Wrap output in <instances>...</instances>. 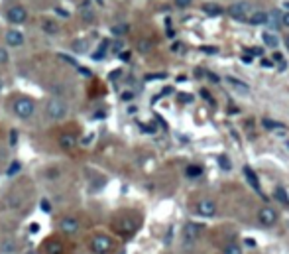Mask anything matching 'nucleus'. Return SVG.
<instances>
[{
	"label": "nucleus",
	"instance_id": "obj_1",
	"mask_svg": "<svg viewBox=\"0 0 289 254\" xmlns=\"http://www.w3.org/2000/svg\"><path fill=\"white\" fill-rule=\"evenodd\" d=\"M87 248L91 250V254H114L116 241H114L108 232H95L88 239Z\"/></svg>",
	"mask_w": 289,
	"mask_h": 254
},
{
	"label": "nucleus",
	"instance_id": "obj_2",
	"mask_svg": "<svg viewBox=\"0 0 289 254\" xmlns=\"http://www.w3.org/2000/svg\"><path fill=\"white\" fill-rule=\"evenodd\" d=\"M12 113L20 120H30L36 113V102L32 101L30 97H18L12 104Z\"/></svg>",
	"mask_w": 289,
	"mask_h": 254
},
{
	"label": "nucleus",
	"instance_id": "obj_3",
	"mask_svg": "<svg viewBox=\"0 0 289 254\" xmlns=\"http://www.w3.org/2000/svg\"><path fill=\"white\" fill-rule=\"evenodd\" d=\"M69 115V104L63 101V99H57V97H53L50 101L46 102V116L50 118V120H63L65 116Z\"/></svg>",
	"mask_w": 289,
	"mask_h": 254
},
{
	"label": "nucleus",
	"instance_id": "obj_4",
	"mask_svg": "<svg viewBox=\"0 0 289 254\" xmlns=\"http://www.w3.org/2000/svg\"><path fill=\"white\" fill-rule=\"evenodd\" d=\"M138 227H140V221L136 217H130V215L118 217L113 225V229L116 230L118 235H132V232L138 230Z\"/></svg>",
	"mask_w": 289,
	"mask_h": 254
},
{
	"label": "nucleus",
	"instance_id": "obj_5",
	"mask_svg": "<svg viewBox=\"0 0 289 254\" xmlns=\"http://www.w3.org/2000/svg\"><path fill=\"white\" fill-rule=\"evenodd\" d=\"M57 230H59L61 235H65V237H75L77 232L81 230V221L73 215L61 217L59 223H57Z\"/></svg>",
	"mask_w": 289,
	"mask_h": 254
},
{
	"label": "nucleus",
	"instance_id": "obj_6",
	"mask_svg": "<svg viewBox=\"0 0 289 254\" xmlns=\"http://www.w3.org/2000/svg\"><path fill=\"white\" fill-rule=\"evenodd\" d=\"M250 2H246V0H242V2H234V4H230L228 6V16L230 18H234V20H246V16L250 12Z\"/></svg>",
	"mask_w": 289,
	"mask_h": 254
},
{
	"label": "nucleus",
	"instance_id": "obj_7",
	"mask_svg": "<svg viewBox=\"0 0 289 254\" xmlns=\"http://www.w3.org/2000/svg\"><path fill=\"white\" fill-rule=\"evenodd\" d=\"M41 250H43L46 254H69L67 246H65V242H63L61 239H57V237L48 239V241L43 242Z\"/></svg>",
	"mask_w": 289,
	"mask_h": 254
},
{
	"label": "nucleus",
	"instance_id": "obj_8",
	"mask_svg": "<svg viewBox=\"0 0 289 254\" xmlns=\"http://www.w3.org/2000/svg\"><path fill=\"white\" fill-rule=\"evenodd\" d=\"M26 18H28V12H26L24 6H20V4L10 6L8 12H6V20H8L10 24H24Z\"/></svg>",
	"mask_w": 289,
	"mask_h": 254
},
{
	"label": "nucleus",
	"instance_id": "obj_9",
	"mask_svg": "<svg viewBox=\"0 0 289 254\" xmlns=\"http://www.w3.org/2000/svg\"><path fill=\"white\" fill-rule=\"evenodd\" d=\"M203 227L201 225H197V223H193V221H189L185 223V227H183V242H195L199 239V235H201Z\"/></svg>",
	"mask_w": 289,
	"mask_h": 254
},
{
	"label": "nucleus",
	"instance_id": "obj_10",
	"mask_svg": "<svg viewBox=\"0 0 289 254\" xmlns=\"http://www.w3.org/2000/svg\"><path fill=\"white\" fill-rule=\"evenodd\" d=\"M277 221V213L272 209V207H262L260 211H258V223L262 225V227H272L274 223Z\"/></svg>",
	"mask_w": 289,
	"mask_h": 254
},
{
	"label": "nucleus",
	"instance_id": "obj_11",
	"mask_svg": "<svg viewBox=\"0 0 289 254\" xmlns=\"http://www.w3.org/2000/svg\"><path fill=\"white\" fill-rule=\"evenodd\" d=\"M195 211L201 217H213L216 213V203H214L213 199H201L197 203V207H195Z\"/></svg>",
	"mask_w": 289,
	"mask_h": 254
},
{
	"label": "nucleus",
	"instance_id": "obj_12",
	"mask_svg": "<svg viewBox=\"0 0 289 254\" xmlns=\"http://www.w3.org/2000/svg\"><path fill=\"white\" fill-rule=\"evenodd\" d=\"M4 41H6L8 48H20L24 44V34L18 32V30H8L4 34Z\"/></svg>",
	"mask_w": 289,
	"mask_h": 254
},
{
	"label": "nucleus",
	"instance_id": "obj_13",
	"mask_svg": "<svg viewBox=\"0 0 289 254\" xmlns=\"http://www.w3.org/2000/svg\"><path fill=\"white\" fill-rule=\"evenodd\" d=\"M242 172H244V176H246V179H248V183L252 185V189L256 191V193H260V195L264 197V193H262V187H260V181H258L256 172L252 170L250 165H244V167H242Z\"/></svg>",
	"mask_w": 289,
	"mask_h": 254
},
{
	"label": "nucleus",
	"instance_id": "obj_14",
	"mask_svg": "<svg viewBox=\"0 0 289 254\" xmlns=\"http://www.w3.org/2000/svg\"><path fill=\"white\" fill-rule=\"evenodd\" d=\"M59 146H61L63 150L71 152V150L77 146V136L75 134H71V132H63L61 136H59Z\"/></svg>",
	"mask_w": 289,
	"mask_h": 254
},
{
	"label": "nucleus",
	"instance_id": "obj_15",
	"mask_svg": "<svg viewBox=\"0 0 289 254\" xmlns=\"http://www.w3.org/2000/svg\"><path fill=\"white\" fill-rule=\"evenodd\" d=\"M18 252V242L14 241V239H4L2 244H0V254H16Z\"/></svg>",
	"mask_w": 289,
	"mask_h": 254
},
{
	"label": "nucleus",
	"instance_id": "obj_16",
	"mask_svg": "<svg viewBox=\"0 0 289 254\" xmlns=\"http://www.w3.org/2000/svg\"><path fill=\"white\" fill-rule=\"evenodd\" d=\"M262 126L268 128V130H276L277 134H285V124L281 122H276V120H270V118H262Z\"/></svg>",
	"mask_w": 289,
	"mask_h": 254
},
{
	"label": "nucleus",
	"instance_id": "obj_17",
	"mask_svg": "<svg viewBox=\"0 0 289 254\" xmlns=\"http://www.w3.org/2000/svg\"><path fill=\"white\" fill-rule=\"evenodd\" d=\"M203 12L207 14V16H220V14L225 12V10H223V6H220V4L207 2V4H203Z\"/></svg>",
	"mask_w": 289,
	"mask_h": 254
},
{
	"label": "nucleus",
	"instance_id": "obj_18",
	"mask_svg": "<svg viewBox=\"0 0 289 254\" xmlns=\"http://www.w3.org/2000/svg\"><path fill=\"white\" fill-rule=\"evenodd\" d=\"M108 39H104L101 46H99V50H95V53H91V59L93 61H102L104 59V55H106V50H108Z\"/></svg>",
	"mask_w": 289,
	"mask_h": 254
},
{
	"label": "nucleus",
	"instance_id": "obj_19",
	"mask_svg": "<svg viewBox=\"0 0 289 254\" xmlns=\"http://www.w3.org/2000/svg\"><path fill=\"white\" fill-rule=\"evenodd\" d=\"M265 20H268V12L258 10V12H254L250 18H248V24H252V26H265Z\"/></svg>",
	"mask_w": 289,
	"mask_h": 254
},
{
	"label": "nucleus",
	"instance_id": "obj_20",
	"mask_svg": "<svg viewBox=\"0 0 289 254\" xmlns=\"http://www.w3.org/2000/svg\"><path fill=\"white\" fill-rule=\"evenodd\" d=\"M227 81H228V85H232V87H234V89H236V91H240L242 95H246V93L250 91V87H248L246 83H242V81H238L236 77H227Z\"/></svg>",
	"mask_w": 289,
	"mask_h": 254
},
{
	"label": "nucleus",
	"instance_id": "obj_21",
	"mask_svg": "<svg viewBox=\"0 0 289 254\" xmlns=\"http://www.w3.org/2000/svg\"><path fill=\"white\" fill-rule=\"evenodd\" d=\"M265 26H268L270 30H279V28H281V24H279V14H277V12H270V14H268Z\"/></svg>",
	"mask_w": 289,
	"mask_h": 254
},
{
	"label": "nucleus",
	"instance_id": "obj_22",
	"mask_svg": "<svg viewBox=\"0 0 289 254\" xmlns=\"http://www.w3.org/2000/svg\"><path fill=\"white\" fill-rule=\"evenodd\" d=\"M262 39H264V44L268 48H277V44H279V39H277V36L274 32H264V34H262Z\"/></svg>",
	"mask_w": 289,
	"mask_h": 254
},
{
	"label": "nucleus",
	"instance_id": "obj_23",
	"mask_svg": "<svg viewBox=\"0 0 289 254\" xmlns=\"http://www.w3.org/2000/svg\"><path fill=\"white\" fill-rule=\"evenodd\" d=\"M201 174H203L201 165L191 164V165H187V167H185V176H187V178H201Z\"/></svg>",
	"mask_w": 289,
	"mask_h": 254
},
{
	"label": "nucleus",
	"instance_id": "obj_24",
	"mask_svg": "<svg viewBox=\"0 0 289 254\" xmlns=\"http://www.w3.org/2000/svg\"><path fill=\"white\" fill-rule=\"evenodd\" d=\"M128 30H130V26H128V24H116V26H113V28H110V34L120 39L126 34V32H128Z\"/></svg>",
	"mask_w": 289,
	"mask_h": 254
},
{
	"label": "nucleus",
	"instance_id": "obj_25",
	"mask_svg": "<svg viewBox=\"0 0 289 254\" xmlns=\"http://www.w3.org/2000/svg\"><path fill=\"white\" fill-rule=\"evenodd\" d=\"M274 195H276V199L277 201H279V203L283 205V207H289V197H287V191L283 189V187H277L276 189V193H274Z\"/></svg>",
	"mask_w": 289,
	"mask_h": 254
},
{
	"label": "nucleus",
	"instance_id": "obj_26",
	"mask_svg": "<svg viewBox=\"0 0 289 254\" xmlns=\"http://www.w3.org/2000/svg\"><path fill=\"white\" fill-rule=\"evenodd\" d=\"M71 48L75 53H85V51H88V41L87 39H77V41H73Z\"/></svg>",
	"mask_w": 289,
	"mask_h": 254
},
{
	"label": "nucleus",
	"instance_id": "obj_27",
	"mask_svg": "<svg viewBox=\"0 0 289 254\" xmlns=\"http://www.w3.org/2000/svg\"><path fill=\"white\" fill-rule=\"evenodd\" d=\"M20 170H22V164H20L18 160H12L10 165H8V170H6V176H8V178H12V176H16V174L20 172Z\"/></svg>",
	"mask_w": 289,
	"mask_h": 254
},
{
	"label": "nucleus",
	"instance_id": "obj_28",
	"mask_svg": "<svg viewBox=\"0 0 289 254\" xmlns=\"http://www.w3.org/2000/svg\"><path fill=\"white\" fill-rule=\"evenodd\" d=\"M151 46H153V44H151V39H146V38H144V39H140L136 48H138L140 53H150V51H151Z\"/></svg>",
	"mask_w": 289,
	"mask_h": 254
},
{
	"label": "nucleus",
	"instance_id": "obj_29",
	"mask_svg": "<svg viewBox=\"0 0 289 254\" xmlns=\"http://www.w3.org/2000/svg\"><path fill=\"white\" fill-rule=\"evenodd\" d=\"M223 254H242V248H240V244H236V242H230V244L225 246Z\"/></svg>",
	"mask_w": 289,
	"mask_h": 254
},
{
	"label": "nucleus",
	"instance_id": "obj_30",
	"mask_svg": "<svg viewBox=\"0 0 289 254\" xmlns=\"http://www.w3.org/2000/svg\"><path fill=\"white\" fill-rule=\"evenodd\" d=\"M57 30H59V28H57L55 22H50V20L43 22V32H46V34H57Z\"/></svg>",
	"mask_w": 289,
	"mask_h": 254
},
{
	"label": "nucleus",
	"instance_id": "obj_31",
	"mask_svg": "<svg viewBox=\"0 0 289 254\" xmlns=\"http://www.w3.org/2000/svg\"><path fill=\"white\" fill-rule=\"evenodd\" d=\"M8 59H10V53H8V50L0 46V65H6V64H8Z\"/></svg>",
	"mask_w": 289,
	"mask_h": 254
},
{
	"label": "nucleus",
	"instance_id": "obj_32",
	"mask_svg": "<svg viewBox=\"0 0 289 254\" xmlns=\"http://www.w3.org/2000/svg\"><path fill=\"white\" fill-rule=\"evenodd\" d=\"M59 176H61V172H59L57 167H51V170H48V172H46V178L51 179V181H53V179H57Z\"/></svg>",
	"mask_w": 289,
	"mask_h": 254
},
{
	"label": "nucleus",
	"instance_id": "obj_33",
	"mask_svg": "<svg viewBox=\"0 0 289 254\" xmlns=\"http://www.w3.org/2000/svg\"><path fill=\"white\" fill-rule=\"evenodd\" d=\"M122 50H124V44H122V39H116L114 44H110V51H113V53H120Z\"/></svg>",
	"mask_w": 289,
	"mask_h": 254
},
{
	"label": "nucleus",
	"instance_id": "obj_34",
	"mask_svg": "<svg viewBox=\"0 0 289 254\" xmlns=\"http://www.w3.org/2000/svg\"><path fill=\"white\" fill-rule=\"evenodd\" d=\"M39 207H41V211H43V213H51V211H53L50 199H41V201H39Z\"/></svg>",
	"mask_w": 289,
	"mask_h": 254
},
{
	"label": "nucleus",
	"instance_id": "obj_35",
	"mask_svg": "<svg viewBox=\"0 0 289 254\" xmlns=\"http://www.w3.org/2000/svg\"><path fill=\"white\" fill-rule=\"evenodd\" d=\"M218 164H220V167H223V170H230V167H232V164L228 162L227 156H218Z\"/></svg>",
	"mask_w": 289,
	"mask_h": 254
},
{
	"label": "nucleus",
	"instance_id": "obj_36",
	"mask_svg": "<svg viewBox=\"0 0 289 254\" xmlns=\"http://www.w3.org/2000/svg\"><path fill=\"white\" fill-rule=\"evenodd\" d=\"M81 18L87 20V22H93L95 20V14H93V10H81Z\"/></svg>",
	"mask_w": 289,
	"mask_h": 254
},
{
	"label": "nucleus",
	"instance_id": "obj_37",
	"mask_svg": "<svg viewBox=\"0 0 289 254\" xmlns=\"http://www.w3.org/2000/svg\"><path fill=\"white\" fill-rule=\"evenodd\" d=\"M201 51L203 53H207V55H214V53H218V50L213 48V46H201Z\"/></svg>",
	"mask_w": 289,
	"mask_h": 254
},
{
	"label": "nucleus",
	"instance_id": "obj_38",
	"mask_svg": "<svg viewBox=\"0 0 289 254\" xmlns=\"http://www.w3.org/2000/svg\"><path fill=\"white\" fill-rule=\"evenodd\" d=\"M191 2L193 0H173V4H175L177 8H187V6H191Z\"/></svg>",
	"mask_w": 289,
	"mask_h": 254
},
{
	"label": "nucleus",
	"instance_id": "obj_39",
	"mask_svg": "<svg viewBox=\"0 0 289 254\" xmlns=\"http://www.w3.org/2000/svg\"><path fill=\"white\" fill-rule=\"evenodd\" d=\"M120 99H122L124 102H130L132 99H134V93H132V91H124V93L120 95Z\"/></svg>",
	"mask_w": 289,
	"mask_h": 254
},
{
	"label": "nucleus",
	"instance_id": "obj_40",
	"mask_svg": "<svg viewBox=\"0 0 289 254\" xmlns=\"http://www.w3.org/2000/svg\"><path fill=\"white\" fill-rule=\"evenodd\" d=\"M250 55L252 57H262V55H264V48H252Z\"/></svg>",
	"mask_w": 289,
	"mask_h": 254
},
{
	"label": "nucleus",
	"instance_id": "obj_41",
	"mask_svg": "<svg viewBox=\"0 0 289 254\" xmlns=\"http://www.w3.org/2000/svg\"><path fill=\"white\" fill-rule=\"evenodd\" d=\"M118 57H120L122 61H130V57H132V53H130V51H128V50H122V51H120V53H118Z\"/></svg>",
	"mask_w": 289,
	"mask_h": 254
},
{
	"label": "nucleus",
	"instance_id": "obj_42",
	"mask_svg": "<svg viewBox=\"0 0 289 254\" xmlns=\"http://www.w3.org/2000/svg\"><path fill=\"white\" fill-rule=\"evenodd\" d=\"M91 4H93L91 0H83V2H81V6H79V12H81V10H93V6H91Z\"/></svg>",
	"mask_w": 289,
	"mask_h": 254
},
{
	"label": "nucleus",
	"instance_id": "obj_43",
	"mask_svg": "<svg viewBox=\"0 0 289 254\" xmlns=\"http://www.w3.org/2000/svg\"><path fill=\"white\" fill-rule=\"evenodd\" d=\"M279 24L285 26V28H289V12H285V14H281V16H279Z\"/></svg>",
	"mask_w": 289,
	"mask_h": 254
},
{
	"label": "nucleus",
	"instance_id": "obj_44",
	"mask_svg": "<svg viewBox=\"0 0 289 254\" xmlns=\"http://www.w3.org/2000/svg\"><path fill=\"white\" fill-rule=\"evenodd\" d=\"M179 101L181 102H193V95H189V93H181V95H179Z\"/></svg>",
	"mask_w": 289,
	"mask_h": 254
},
{
	"label": "nucleus",
	"instance_id": "obj_45",
	"mask_svg": "<svg viewBox=\"0 0 289 254\" xmlns=\"http://www.w3.org/2000/svg\"><path fill=\"white\" fill-rule=\"evenodd\" d=\"M77 71H79V75H85V77H91V71H88L87 67H81V65H77Z\"/></svg>",
	"mask_w": 289,
	"mask_h": 254
},
{
	"label": "nucleus",
	"instance_id": "obj_46",
	"mask_svg": "<svg viewBox=\"0 0 289 254\" xmlns=\"http://www.w3.org/2000/svg\"><path fill=\"white\" fill-rule=\"evenodd\" d=\"M242 61H244V64H252L250 50H244V55H242Z\"/></svg>",
	"mask_w": 289,
	"mask_h": 254
},
{
	"label": "nucleus",
	"instance_id": "obj_47",
	"mask_svg": "<svg viewBox=\"0 0 289 254\" xmlns=\"http://www.w3.org/2000/svg\"><path fill=\"white\" fill-rule=\"evenodd\" d=\"M142 130H146V132H148V134H153V132H155V126H153V124H142Z\"/></svg>",
	"mask_w": 289,
	"mask_h": 254
},
{
	"label": "nucleus",
	"instance_id": "obj_48",
	"mask_svg": "<svg viewBox=\"0 0 289 254\" xmlns=\"http://www.w3.org/2000/svg\"><path fill=\"white\" fill-rule=\"evenodd\" d=\"M16 138H18V132L10 130V146H16Z\"/></svg>",
	"mask_w": 289,
	"mask_h": 254
},
{
	"label": "nucleus",
	"instance_id": "obj_49",
	"mask_svg": "<svg viewBox=\"0 0 289 254\" xmlns=\"http://www.w3.org/2000/svg\"><path fill=\"white\" fill-rule=\"evenodd\" d=\"M59 57H61L63 61H67V64H71V65H77V64H75V59H73V57H67V55H63V53H59Z\"/></svg>",
	"mask_w": 289,
	"mask_h": 254
},
{
	"label": "nucleus",
	"instance_id": "obj_50",
	"mask_svg": "<svg viewBox=\"0 0 289 254\" xmlns=\"http://www.w3.org/2000/svg\"><path fill=\"white\" fill-rule=\"evenodd\" d=\"M201 95H203V97H205V99H207V101L211 102V104H214L213 97H211V95H209V91H205V89H203V91H201Z\"/></svg>",
	"mask_w": 289,
	"mask_h": 254
},
{
	"label": "nucleus",
	"instance_id": "obj_51",
	"mask_svg": "<svg viewBox=\"0 0 289 254\" xmlns=\"http://www.w3.org/2000/svg\"><path fill=\"white\" fill-rule=\"evenodd\" d=\"M146 79H148V81H151V79H165V73H155V75H148Z\"/></svg>",
	"mask_w": 289,
	"mask_h": 254
},
{
	"label": "nucleus",
	"instance_id": "obj_52",
	"mask_svg": "<svg viewBox=\"0 0 289 254\" xmlns=\"http://www.w3.org/2000/svg\"><path fill=\"white\" fill-rule=\"evenodd\" d=\"M104 116H106V113H104V111H99V113H95V115H93V118H97V120H102Z\"/></svg>",
	"mask_w": 289,
	"mask_h": 254
},
{
	"label": "nucleus",
	"instance_id": "obj_53",
	"mask_svg": "<svg viewBox=\"0 0 289 254\" xmlns=\"http://www.w3.org/2000/svg\"><path fill=\"white\" fill-rule=\"evenodd\" d=\"M274 61H279V64L283 61V55H281L279 51H276V53H274Z\"/></svg>",
	"mask_w": 289,
	"mask_h": 254
},
{
	"label": "nucleus",
	"instance_id": "obj_54",
	"mask_svg": "<svg viewBox=\"0 0 289 254\" xmlns=\"http://www.w3.org/2000/svg\"><path fill=\"white\" fill-rule=\"evenodd\" d=\"M55 12L59 14V16H65V18H69V12H67V10H61V8H55Z\"/></svg>",
	"mask_w": 289,
	"mask_h": 254
},
{
	"label": "nucleus",
	"instance_id": "obj_55",
	"mask_svg": "<svg viewBox=\"0 0 289 254\" xmlns=\"http://www.w3.org/2000/svg\"><path fill=\"white\" fill-rule=\"evenodd\" d=\"M207 75H209V79H211V81H214V83H218V81H220V77L214 75V73H207Z\"/></svg>",
	"mask_w": 289,
	"mask_h": 254
},
{
	"label": "nucleus",
	"instance_id": "obj_56",
	"mask_svg": "<svg viewBox=\"0 0 289 254\" xmlns=\"http://www.w3.org/2000/svg\"><path fill=\"white\" fill-rule=\"evenodd\" d=\"M205 75V71H203L201 67H197V69H195V77H203Z\"/></svg>",
	"mask_w": 289,
	"mask_h": 254
},
{
	"label": "nucleus",
	"instance_id": "obj_57",
	"mask_svg": "<svg viewBox=\"0 0 289 254\" xmlns=\"http://www.w3.org/2000/svg\"><path fill=\"white\" fill-rule=\"evenodd\" d=\"M39 230V225H30V232H38Z\"/></svg>",
	"mask_w": 289,
	"mask_h": 254
},
{
	"label": "nucleus",
	"instance_id": "obj_58",
	"mask_svg": "<svg viewBox=\"0 0 289 254\" xmlns=\"http://www.w3.org/2000/svg\"><path fill=\"white\" fill-rule=\"evenodd\" d=\"M262 65H264V67H272V61H270V59H262Z\"/></svg>",
	"mask_w": 289,
	"mask_h": 254
},
{
	"label": "nucleus",
	"instance_id": "obj_59",
	"mask_svg": "<svg viewBox=\"0 0 289 254\" xmlns=\"http://www.w3.org/2000/svg\"><path fill=\"white\" fill-rule=\"evenodd\" d=\"M118 75H120V71H114V73H110V79H116Z\"/></svg>",
	"mask_w": 289,
	"mask_h": 254
},
{
	"label": "nucleus",
	"instance_id": "obj_60",
	"mask_svg": "<svg viewBox=\"0 0 289 254\" xmlns=\"http://www.w3.org/2000/svg\"><path fill=\"white\" fill-rule=\"evenodd\" d=\"M283 8H285V10L289 12V0H287V2H283Z\"/></svg>",
	"mask_w": 289,
	"mask_h": 254
},
{
	"label": "nucleus",
	"instance_id": "obj_61",
	"mask_svg": "<svg viewBox=\"0 0 289 254\" xmlns=\"http://www.w3.org/2000/svg\"><path fill=\"white\" fill-rule=\"evenodd\" d=\"M95 2H97L99 6H104V0H95Z\"/></svg>",
	"mask_w": 289,
	"mask_h": 254
},
{
	"label": "nucleus",
	"instance_id": "obj_62",
	"mask_svg": "<svg viewBox=\"0 0 289 254\" xmlns=\"http://www.w3.org/2000/svg\"><path fill=\"white\" fill-rule=\"evenodd\" d=\"M2 89H4V81L0 79V93H2Z\"/></svg>",
	"mask_w": 289,
	"mask_h": 254
},
{
	"label": "nucleus",
	"instance_id": "obj_63",
	"mask_svg": "<svg viewBox=\"0 0 289 254\" xmlns=\"http://www.w3.org/2000/svg\"><path fill=\"white\" fill-rule=\"evenodd\" d=\"M285 46H287V50H289V36L285 38Z\"/></svg>",
	"mask_w": 289,
	"mask_h": 254
},
{
	"label": "nucleus",
	"instance_id": "obj_64",
	"mask_svg": "<svg viewBox=\"0 0 289 254\" xmlns=\"http://www.w3.org/2000/svg\"><path fill=\"white\" fill-rule=\"evenodd\" d=\"M28 254H38V250H30Z\"/></svg>",
	"mask_w": 289,
	"mask_h": 254
}]
</instances>
